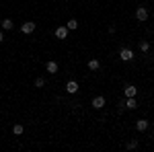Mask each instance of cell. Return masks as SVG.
<instances>
[{
    "mask_svg": "<svg viewBox=\"0 0 154 152\" xmlns=\"http://www.w3.org/2000/svg\"><path fill=\"white\" fill-rule=\"evenodd\" d=\"M119 58L123 60V62H131V60H134V51H131L130 47H123V49L119 51Z\"/></svg>",
    "mask_w": 154,
    "mask_h": 152,
    "instance_id": "1",
    "label": "cell"
},
{
    "mask_svg": "<svg viewBox=\"0 0 154 152\" xmlns=\"http://www.w3.org/2000/svg\"><path fill=\"white\" fill-rule=\"evenodd\" d=\"M136 19H138V21H148V8H146V6H138Z\"/></svg>",
    "mask_w": 154,
    "mask_h": 152,
    "instance_id": "2",
    "label": "cell"
},
{
    "mask_svg": "<svg viewBox=\"0 0 154 152\" xmlns=\"http://www.w3.org/2000/svg\"><path fill=\"white\" fill-rule=\"evenodd\" d=\"M91 105L95 107V109H103V107H105V97H101V95H99V97H95Z\"/></svg>",
    "mask_w": 154,
    "mask_h": 152,
    "instance_id": "3",
    "label": "cell"
},
{
    "mask_svg": "<svg viewBox=\"0 0 154 152\" xmlns=\"http://www.w3.org/2000/svg\"><path fill=\"white\" fill-rule=\"evenodd\" d=\"M21 31H23V33H33V31H35V23H31V21L23 23L21 25Z\"/></svg>",
    "mask_w": 154,
    "mask_h": 152,
    "instance_id": "4",
    "label": "cell"
},
{
    "mask_svg": "<svg viewBox=\"0 0 154 152\" xmlns=\"http://www.w3.org/2000/svg\"><path fill=\"white\" fill-rule=\"evenodd\" d=\"M136 93H138V88H136L134 84H128V86L123 88V95H125V99H128V97H136Z\"/></svg>",
    "mask_w": 154,
    "mask_h": 152,
    "instance_id": "5",
    "label": "cell"
},
{
    "mask_svg": "<svg viewBox=\"0 0 154 152\" xmlns=\"http://www.w3.org/2000/svg\"><path fill=\"white\" fill-rule=\"evenodd\" d=\"M76 91H78V82H76V80H70V82H68V84H66V93L74 95V93H76Z\"/></svg>",
    "mask_w": 154,
    "mask_h": 152,
    "instance_id": "6",
    "label": "cell"
},
{
    "mask_svg": "<svg viewBox=\"0 0 154 152\" xmlns=\"http://www.w3.org/2000/svg\"><path fill=\"white\" fill-rule=\"evenodd\" d=\"M56 37L58 39H66L68 37V27H58L56 29Z\"/></svg>",
    "mask_w": 154,
    "mask_h": 152,
    "instance_id": "7",
    "label": "cell"
},
{
    "mask_svg": "<svg viewBox=\"0 0 154 152\" xmlns=\"http://www.w3.org/2000/svg\"><path fill=\"white\" fill-rule=\"evenodd\" d=\"M136 129H138V132H146V129H148V121H146V119H138V121H136Z\"/></svg>",
    "mask_w": 154,
    "mask_h": 152,
    "instance_id": "8",
    "label": "cell"
},
{
    "mask_svg": "<svg viewBox=\"0 0 154 152\" xmlns=\"http://www.w3.org/2000/svg\"><path fill=\"white\" fill-rule=\"evenodd\" d=\"M45 68H48V72H49V74H56V72H58V64H56L54 60H49L48 64H45Z\"/></svg>",
    "mask_w": 154,
    "mask_h": 152,
    "instance_id": "9",
    "label": "cell"
},
{
    "mask_svg": "<svg viewBox=\"0 0 154 152\" xmlns=\"http://www.w3.org/2000/svg\"><path fill=\"white\" fill-rule=\"evenodd\" d=\"M125 107H128V109H136V107H138L136 97H128V99H125Z\"/></svg>",
    "mask_w": 154,
    "mask_h": 152,
    "instance_id": "10",
    "label": "cell"
},
{
    "mask_svg": "<svg viewBox=\"0 0 154 152\" xmlns=\"http://www.w3.org/2000/svg\"><path fill=\"white\" fill-rule=\"evenodd\" d=\"M0 25H2V29H4V31H11L12 27H14V23H12L11 19H4V21H2Z\"/></svg>",
    "mask_w": 154,
    "mask_h": 152,
    "instance_id": "11",
    "label": "cell"
},
{
    "mask_svg": "<svg viewBox=\"0 0 154 152\" xmlns=\"http://www.w3.org/2000/svg\"><path fill=\"white\" fill-rule=\"evenodd\" d=\"M66 27H68V31H74V29H78V21H76V19H70V21L66 23Z\"/></svg>",
    "mask_w": 154,
    "mask_h": 152,
    "instance_id": "12",
    "label": "cell"
},
{
    "mask_svg": "<svg viewBox=\"0 0 154 152\" xmlns=\"http://www.w3.org/2000/svg\"><path fill=\"white\" fill-rule=\"evenodd\" d=\"M99 68H101V62L99 60H91L88 62V70H99Z\"/></svg>",
    "mask_w": 154,
    "mask_h": 152,
    "instance_id": "13",
    "label": "cell"
},
{
    "mask_svg": "<svg viewBox=\"0 0 154 152\" xmlns=\"http://www.w3.org/2000/svg\"><path fill=\"white\" fill-rule=\"evenodd\" d=\"M12 134H14V136H21V134H23V126H21V123H14V126H12Z\"/></svg>",
    "mask_w": 154,
    "mask_h": 152,
    "instance_id": "14",
    "label": "cell"
},
{
    "mask_svg": "<svg viewBox=\"0 0 154 152\" xmlns=\"http://www.w3.org/2000/svg\"><path fill=\"white\" fill-rule=\"evenodd\" d=\"M125 148H128V150H136V148H138V140L128 142V144H125Z\"/></svg>",
    "mask_w": 154,
    "mask_h": 152,
    "instance_id": "15",
    "label": "cell"
},
{
    "mask_svg": "<svg viewBox=\"0 0 154 152\" xmlns=\"http://www.w3.org/2000/svg\"><path fill=\"white\" fill-rule=\"evenodd\" d=\"M140 49L142 51H148L150 49V41H140Z\"/></svg>",
    "mask_w": 154,
    "mask_h": 152,
    "instance_id": "16",
    "label": "cell"
},
{
    "mask_svg": "<svg viewBox=\"0 0 154 152\" xmlns=\"http://www.w3.org/2000/svg\"><path fill=\"white\" fill-rule=\"evenodd\" d=\"M43 84H45V78H37L35 80V88H41Z\"/></svg>",
    "mask_w": 154,
    "mask_h": 152,
    "instance_id": "17",
    "label": "cell"
},
{
    "mask_svg": "<svg viewBox=\"0 0 154 152\" xmlns=\"http://www.w3.org/2000/svg\"><path fill=\"white\" fill-rule=\"evenodd\" d=\"M2 41H4V33L0 31V43H2Z\"/></svg>",
    "mask_w": 154,
    "mask_h": 152,
    "instance_id": "18",
    "label": "cell"
}]
</instances>
